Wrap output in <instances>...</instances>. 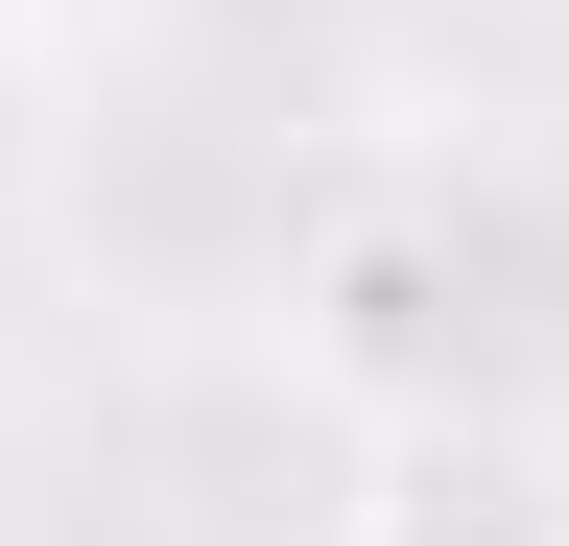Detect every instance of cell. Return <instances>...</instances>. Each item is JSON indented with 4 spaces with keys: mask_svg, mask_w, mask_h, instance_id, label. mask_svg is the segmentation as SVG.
Returning <instances> with one entry per match:
<instances>
[{
    "mask_svg": "<svg viewBox=\"0 0 569 546\" xmlns=\"http://www.w3.org/2000/svg\"><path fill=\"white\" fill-rule=\"evenodd\" d=\"M332 546H569V428H546V404H498V380H427V404L356 428Z\"/></svg>",
    "mask_w": 569,
    "mask_h": 546,
    "instance_id": "cell-1",
    "label": "cell"
}]
</instances>
